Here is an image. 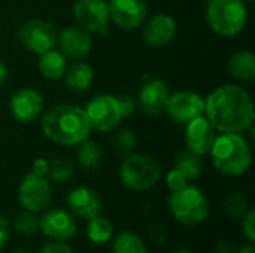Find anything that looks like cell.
<instances>
[{"label":"cell","instance_id":"34","mask_svg":"<svg viewBox=\"0 0 255 253\" xmlns=\"http://www.w3.org/2000/svg\"><path fill=\"white\" fill-rule=\"evenodd\" d=\"M39 253H73L72 248L67 245V242H57V240H49L46 245L42 246Z\"/></svg>","mask_w":255,"mask_h":253},{"label":"cell","instance_id":"30","mask_svg":"<svg viewBox=\"0 0 255 253\" xmlns=\"http://www.w3.org/2000/svg\"><path fill=\"white\" fill-rule=\"evenodd\" d=\"M136 142H137V137H136L134 131L130 130V128H121L112 137L114 149L117 151V154H120L123 157L133 152V149L136 146Z\"/></svg>","mask_w":255,"mask_h":253},{"label":"cell","instance_id":"16","mask_svg":"<svg viewBox=\"0 0 255 253\" xmlns=\"http://www.w3.org/2000/svg\"><path fill=\"white\" fill-rule=\"evenodd\" d=\"M217 130L212 127V124L206 119V116H199L187 124L185 128V143L188 146V151L203 157L209 154L215 139H217Z\"/></svg>","mask_w":255,"mask_h":253},{"label":"cell","instance_id":"3","mask_svg":"<svg viewBox=\"0 0 255 253\" xmlns=\"http://www.w3.org/2000/svg\"><path fill=\"white\" fill-rule=\"evenodd\" d=\"M215 169L226 176H242L251 167L253 155L247 140L238 133H223L211 151Z\"/></svg>","mask_w":255,"mask_h":253},{"label":"cell","instance_id":"10","mask_svg":"<svg viewBox=\"0 0 255 253\" xmlns=\"http://www.w3.org/2000/svg\"><path fill=\"white\" fill-rule=\"evenodd\" d=\"M39 231L49 240L69 242L78 233L75 216L64 209H48L39 218Z\"/></svg>","mask_w":255,"mask_h":253},{"label":"cell","instance_id":"37","mask_svg":"<svg viewBox=\"0 0 255 253\" xmlns=\"http://www.w3.org/2000/svg\"><path fill=\"white\" fill-rule=\"evenodd\" d=\"M236 251H238L236 245L229 240H221L214 248V253H236Z\"/></svg>","mask_w":255,"mask_h":253},{"label":"cell","instance_id":"26","mask_svg":"<svg viewBox=\"0 0 255 253\" xmlns=\"http://www.w3.org/2000/svg\"><path fill=\"white\" fill-rule=\"evenodd\" d=\"M175 169L179 170L190 182L196 180L197 177H200V174L203 171L202 157L191 152V151H188V149L182 151L175 158Z\"/></svg>","mask_w":255,"mask_h":253},{"label":"cell","instance_id":"40","mask_svg":"<svg viewBox=\"0 0 255 253\" xmlns=\"http://www.w3.org/2000/svg\"><path fill=\"white\" fill-rule=\"evenodd\" d=\"M169 253H194L193 251H188V249H178V251H172Z\"/></svg>","mask_w":255,"mask_h":253},{"label":"cell","instance_id":"27","mask_svg":"<svg viewBox=\"0 0 255 253\" xmlns=\"http://www.w3.org/2000/svg\"><path fill=\"white\" fill-rule=\"evenodd\" d=\"M10 230H13L21 237H33L39 233V216L34 212L22 210L10 222Z\"/></svg>","mask_w":255,"mask_h":253},{"label":"cell","instance_id":"2","mask_svg":"<svg viewBox=\"0 0 255 253\" xmlns=\"http://www.w3.org/2000/svg\"><path fill=\"white\" fill-rule=\"evenodd\" d=\"M42 131L57 145L76 146L88 139L91 127L85 109L73 104H58L42 116Z\"/></svg>","mask_w":255,"mask_h":253},{"label":"cell","instance_id":"33","mask_svg":"<svg viewBox=\"0 0 255 253\" xmlns=\"http://www.w3.org/2000/svg\"><path fill=\"white\" fill-rule=\"evenodd\" d=\"M117 98V103H118V107H120V112H121V116H130L133 112H134V107H136V103H134V98L128 94H121Z\"/></svg>","mask_w":255,"mask_h":253},{"label":"cell","instance_id":"13","mask_svg":"<svg viewBox=\"0 0 255 253\" xmlns=\"http://www.w3.org/2000/svg\"><path fill=\"white\" fill-rule=\"evenodd\" d=\"M73 16L87 31H100L109 22V7L105 0H76Z\"/></svg>","mask_w":255,"mask_h":253},{"label":"cell","instance_id":"35","mask_svg":"<svg viewBox=\"0 0 255 253\" xmlns=\"http://www.w3.org/2000/svg\"><path fill=\"white\" fill-rule=\"evenodd\" d=\"M10 231H12L10 222L6 218L0 216V251L4 249V246L7 245L9 237H10Z\"/></svg>","mask_w":255,"mask_h":253},{"label":"cell","instance_id":"1","mask_svg":"<svg viewBox=\"0 0 255 253\" xmlns=\"http://www.w3.org/2000/svg\"><path fill=\"white\" fill-rule=\"evenodd\" d=\"M205 115L215 130L241 134L254 122V103L242 86L223 85L205 100Z\"/></svg>","mask_w":255,"mask_h":253},{"label":"cell","instance_id":"41","mask_svg":"<svg viewBox=\"0 0 255 253\" xmlns=\"http://www.w3.org/2000/svg\"><path fill=\"white\" fill-rule=\"evenodd\" d=\"M13 253H30V252H27V251H15Z\"/></svg>","mask_w":255,"mask_h":253},{"label":"cell","instance_id":"31","mask_svg":"<svg viewBox=\"0 0 255 253\" xmlns=\"http://www.w3.org/2000/svg\"><path fill=\"white\" fill-rule=\"evenodd\" d=\"M241 228L248 240V243L255 242V212L254 209H250L242 218H241Z\"/></svg>","mask_w":255,"mask_h":253},{"label":"cell","instance_id":"24","mask_svg":"<svg viewBox=\"0 0 255 253\" xmlns=\"http://www.w3.org/2000/svg\"><path fill=\"white\" fill-rule=\"evenodd\" d=\"M85 233H87V239L93 245H108V243H111L112 237L115 236L112 222L108 218H105L103 215H99V216L90 219Z\"/></svg>","mask_w":255,"mask_h":253},{"label":"cell","instance_id":"9","mask_svg":"<svg viewBox=\"0 0 255 253\" xmlns=\"http://www.w3.org/2000/svg\"><path fill=\"white\" fill-rule=\"evenodd\" d=\"M85 113L90 127L100 133H109L115 130L121 121V112L114 95H97L85 107Z\"/></svg>","mask_w":255,"mask_h":253},{"label":"cell","instance_id":"7","mask_svg":"<svg viewBox=\"0 0 255 253\" xmlns=\"http://www.w3.org/2000/svg\"><path fill=\"white\" fill-rule=\"evenodd\" d=\"M52 200V186L48 177L27 173L18 186V201L24 210L40 213L48 209Z\"/></svg>","mask_w":255,"mask_h":253},{"label":"cell","instance_id":"20","mask_svg":"<svg viewBox=\"0 0 255 253\" xmlns=\"http://www.w3.org/2000/svg\"><path fill=\"white\" fill-rule=\"evenodd\" d=\"M227 72L232 78L251 82L255 79V57L250 51H236L227 61Z\"/></svg>","mask_w":255,"mask_h":253},{"label":"cell","instance_id":"38","mask_svg":"<svg viewBox=\"0 0 255 253\" xmlns=\"http://www.w3.org/2000/svg\"><path fill=\"white\" fill-rule=\"evenodd\" d=\"M7 78H9L7 67H6V64H4V63H1V61H0V86L7 81Z\"/></svg>","mask_w":255,"mask_h":253},{"label":"cell","instance_id":"5","mask_svg":"<svg viewBox=\"0 0 255 253\" xmlns=\"http://www.w3.org/2000/svg\"><path fill=\"white\" fill-rule=\"evenodd\" d=\"M206 19L220 36H238L247 25L248 10L244 0H208Z\"/></svg>","mask_w":255,"mask_h":253},{"label":"cell","instance_id":"28","mask_svg":"<svg viewBox=\"0 0 255 253\" xmlns=\"http://www.w3.org/2000/svg\"><path fill=\"white\" fill-rule=\"evenodd\" d=\"M75 173V164L64 157H55L49 161L48 167V180L54 183H64L72 179Z\"/></svg>","mask_w":255,"mask_h":253},{"label":"cell","instance_id":"23","mask_svg":"<svg viewBox=\"0 0 255 253\" xmlns=\"http://www.w3.org/2000/svg\"><path fill=\"white\" fill-rule=\"evenodd\" d=\"M112 253H148L145 240L133 231H121L111 240Z\"/></svg>","mask_w":255,"mask_h":253},{"label":"cell","instance_id":"18","mask_svg":"<svg viewBox=\"0 0 255 253\" xmlns=\"http://www.w3.org/2000/svg\"><path fill=\"white\" fill-rule=\"evenodd\" d=\"M176 34V22L167 13L152 15L143 25V40L152 48L166 46Z\"/></svg>","mask_w":255,"mask_h":253},{"label":"cell","instance_id":"4","mask_svg":"<svg viewBox=\"0 0 255 253\" xmlns=\"http://www.w3.org/2000/svg\"><path fill=\"white\" fill-rule=\"evenodd\" d=\"M121 183L131 191H148L154 188L163 174L161 166L157 160L145 154H128L120 164Z\"/></svg>","mask_w":255,"mask_h":253},{"label":"cell","instance_id":"19","mask_svg":"<svg viewBox=\"0 0 255 253\" xmlns=\"http://www.w3.org/2000/svg\"><path fill=\"white\" fill-rule=\"evenodd\" d=\"M170 92L167 84L163 79H151L140 89V107L145 113L151 116H158L163 112H166Z\"/></svg>","mask_w":255,"mask_h":253},{"label":"cell","instance_id":"14","mask_svg":"<svg viewBox=\"0 0 255 253\" xmlns=\"http://www.w3.org/2000/svg\"><path fill=\"white\" fill-rule=\"evenodd\" d=\"M69 212L79 219L90 221L103 212V200L97 191L88 186H78L67 195Z\"/></svg>","mask_w":255,"mask_h":253},{"label":"cell","instance_id":"29","mask_svg":"<svg viewBox=\"0 0 255 253\" xmlns=\"http://www.w3.org/2000/svg\"><path fill=\"white\" fill-rule=\"evenodd\" d=\"M248 210V200L242 192L233 191L224 200V213L232 219H241Z\"/></svg>","mask_w":255,"mask_h":253},{"label":"cell","instance_id":"12","mask_svg":"<svg viewBox=\"0 0 255 253\" xmlns=\"http://www.w3.org/2000/svg\"><path fill=\"white\" fill-rule=\"evenodd\" d=\"M109 19L124 30H133L142 25L148 15L145 0H109Z\"/></svg>","mask_w":255,"mask_h":253},{"label":"cell","instance_id":"8","mask_svg":"<svg viewBox=\"0 0 255 253\" xmlns=\"http://www.w3.org/2000/svg\"><path fill=\"white\" fill-rule=\"evenodd\" d=\"M18 40L30 52L42 55L57 45V31L48 21L28 19L18 28Z\"/></svg>","mask_w":255,"mask_h":253},{"label":"cell","instance_id":"39","mask_svg":"<svg viewBox=\"0 0 255 253\" xmlns=\"http://www.w3.org/2000/svg\"><path fill=\"white\" fill-rule=\"evenodd\" d=\"M236 253H255V248H254V243H248V245H245V246H242V248H239Z\"/></svg>","mask_w":255,"mask_h":253},{"label":"cell","instance_id":"25","mask_svg":"<svg viewBox=\"0 0 255 253\" xmlns=\"http://www.w3.org/2000/svg\"><path fill=\"white\" fill-rule=\"evenodd\" d=\"M78 146L79 148H78L76 160H78L79 167L84 169L85 171L96 170L103 160V149L94 140H90V139H85Z\"/></svg>","mask_w":255,"mask_h":253},{"label":"cell","instance_id":"11","mask_svg":"<svg viewBox=\"0 0 255 253\" xmlns=\"http://www.w3.org/2000/svg\"><path fill=\"white\" fill-rule=\"evenodd\" d=\"M167 115L179 125L205 115V98L193 91H178L169 97L166 106Z\"/></svg>","mask_w":255,"mask_h":253},{"label":"cell","instance_id":"15","mask_svg":"<svg viewBox=\"0 0 255 253\" xmlns=\"http://www.w3.org/2000/svg\"><path fill=\"white\" fill-rule=\"evenodd\" d=\"M9 107L16 121L28 124L37 119L43 112V97L31 88H24L12 95Z\"/></svg>","mask_w":255,"mask_h":253},{"label":"cell","instance_id":"22","mask_svg":"<svg viewBox=\"0 0 255 253\" xmlns=\"http://www.w3.org/2000/svg\"><path fill=\"white\" fill-rule=\"evenodd\" d=\"M66 69H67L66 57L54 48L42 54L39 58V70L42 76L46 79L55 81V79L63 78L66 73Z\"/></svg>","mask_w":255,"mask_h":253},{"label":"cell","instance_id":"36","mask_svg":"<svg viewBox=\"0 0 255 253\" xmlns=\"http://www.w3.org/2000/svg\"><path fill=\"white\" fill-rule=\"evenodd\" d=\"M48 167H49V161H46L45 158H37L34 163H33V167H31V173L37 174V176H45L48 174Z\"/></svg>","mask_w":255,"mask_h":253},{"label":"cell","instance_id":"6","mask_svg":"<svg viewBox=\"0 0 255 253\" xmlns=\"http://www.w3.org/2000/svg\"><path fill=\"white\" fill-rule=\"evenodd\" d=\"M169 210L176 222L185 227H194L205 222L211 213L206 195L196 186L187 185L169 197Z\"/></svg>","mask_w":255,"mask_h":253},{"label":"cell","instance_id":"21","mask_svg":"<svg viewBox=\"0 0 255 253\" xmlns=\"http://www.w3.org/2000/svg\"><path fill=\"white\" fill-rule=\"evenodd\" d=\"M66 85L73 91H85L94 81V70L91 66L82 61H75L66 69Z\"/></svg>","mask_w":255,"mask_h":253},{"label":"cell","instance_id":"42","mask_svg":"<svg viewBox=\"0 0 255 253\" xmlns=\"http://www.w3.org/2000/svg\"><path fill=\"white\" fill-rule=\"evenodd\" d=\"M244 1H253V0H244Z\"/></svg>","mask_w":255,"mask_h":253},{"label":"cell","instance_id":"32","mask_svg":"<svg viewBox=\"0 0 255 253\" xmlns=\"http://www.w3.org/2000/svg\"><path fill=\"white\" fill-rule=\"evenodd\" d=\"M188 183H190V180H188L179 170H176V169L170 170V171L167 173V176H166V185H167V188H169L172 192L185 188Z\"/></svg>","mask_w":255,"mask_h":253},{"label":"cell","instance_id":"17","mask_svg":"<svg viewBox=\"0 0 255 253\" xmlns=\"http://www.w3.org/2000/svg\"><path fill=\"white\" fill-rule=\"evenodd\" d=\"M57 45L64 57L81 60L91 51V37L87 30L79 25H72L57 34Z\"/></svg>","mask_w":255,"mask_h":253}]
</instances>
